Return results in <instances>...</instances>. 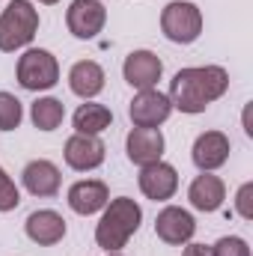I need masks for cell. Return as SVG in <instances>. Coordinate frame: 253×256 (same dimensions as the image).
<instances>
[{
	"label": "cell",
	"mask_w": 253,
	"mask_h": 256,
	"mask_svg": "<svg viewBox=\"0 0 253 256\" xmlns=\"http://www.w3.org/2000/svg\"><path fill=\"white\" fill-rule=\"evenodd\" d=\"M128 116H131L134 128H161L173 116V102L161 90H143L131 98Z\"/></svg>",
	"instance_id": "obj_6"
},
{
	"label": "cell",
	"mask_w": 253,
	"mask_h": 256,
	"mask_svg": "<svg viewBox=\"0 0 253 256\" xmlns=\"http://www.w3.org/2000/svg\"><path fill=\"white\" fill-rule=\"evenodd\" d=\"M104 68L96 63V60H80V63L72 66V72H68V90L74 92V96H80L84 102H90V98H96L102 90H104Z\"/></svg>",
	"instance_id": "obj_18"
},
{
	"label": "cell",
	"mask_w": 253,
	"mask_h": 256,
	"mask_svg": "<svg viewBox=\"0 0 253 256\" xmlns=\"http://www.w3.org/2000/svg\"><path fill=\"white\" fill-rule=\"evenodd\" d=\"M108 24V9L102 0H72L66 12V27L74 39H96Z\"/></svg>",
	"instance_id": "obj_8"
},
{
	"label": "cell",
	"mask_w": 253,
	"mask_h": 256,
	"mask_svg": "<svg viewBox=\"0 0 253 256\" xmlns=\"http://www.w3.org/2000/svg\"><path fill=\"white\" fill-rule=\"evenodd\" d=\"M230 152H232V143L224 131H202L194 140L190 158L200 167V173H214L230 161Z\"/></svg>",
	"instance_id": "obj_11"
},
{
	"label": "cell",
	"mask_w": 253,
	"mask_h": 256,
	"mask_svg": "<svg viewBox=\"0 0 253 256\" xmlns=\"http://www.w3.org/2000/svg\"><path fill=\"white\" fill-rule=\"evenodd\" d=\"M226 90H230V72L224 66H190V68H179L173 74L170 102H173V110L196 116L208 104L224 98Z\"/></svg>",
	"instance_id": "obj_1"
},
{
	"label": "cell",
	"mask_w": 253,
	"mask_h": 256,
	"mask_svg": "<svg viewBox=\"0 0 253 256\" xmlns=\"http://www.w3.org/2000/svg\"><path fill=\"white\" fill-rule=\"evenodd\" d=\"M108 256H122V254H108Z\"/></svg>",
	"instance_id": "obj_27"
},
{
	"label": "cell",
	"mask_w": 253,
	"mask_h": 256,
	"mask_svg": "<svg viewBox=\"0 0 253 256\" xmlns=\"http://www.w3.org/2000/svg\"><path fill=\"white\" fill-rule=\"evenodd\" d=\"M137 185H140V191H143L146 200H152V202H167V200H173L176 191H179V173H176L173 164L155 161V164L140 167Z\"/></svg>",
	"instance_id": "obj_9"
},
{
	"label": "cell",
	"mask_w": 253,
	"mask_h": 256,
	"mask_svg": "<svg viewBox=\"0 0 253 256\" xmlns=\"http://www.w3.org/2000/svg\"><path fill=\"white\" fill-rule=\"evenodd\" d=\"M236 212H238V218L253 220V182H244L238 188V194H236Z\"/></svg>",
	"instance_id": "obj_24"
},
{
	"label": "cell",
	"mask_w": 253,
	"mask_h": 256,
	"mask_svg": "<svg viewBox=\"0 0 253 256\" xmlns=\"http://www.w3.org/2000/svg\"><path fill=\"white\" fill-rule=\"evenodd\" d=\"M164 134L161 128H131L126 137V152L128 161L137 164V167H146V164H155L164 158Z\"/></svg>",
	"instance_id": "obj_13"
},
{
	"label": "cell",
	"mask_w": 253,
	"mask_h": 256,
	"mask_svg": "<svg viewBox=\"0 0 253 256\" xmlns=\"http://www.w3.org/2000/svg\"><path fill=\"white\" fill-rule=\"evenodd\" d=\"M74 134H102V131H108V128L114 126V114H110V108H104V104H96V102H84L78 110H74Z\"/></svg>",
	"instance_id": "obj_19"
},
{
	"label": "cell",
	"mask_w": 253,
	"mask_h": 256,
	"mask_svg": "<svg viewBox=\"0 0 253 256\" xmlns=\"http://www.w3.org/2000/svg\"><path fill=\"white\" fill-rule=\"evenodd\" d=\"M108 202H110V188L102 179H84V182H74L68 188V208L80 218L104 212Z\"/></svg>",
	"instance_id": "obj_14"
},
{
	"label": "cell",
	"mask_w": 253,
	"mask_h": 256,
	"mask_svg": "<svg viewBox=\"0 0 253 256\" xmlns=\"http://www.w3.org/2000/svg\"><path fill=\"white\" fill-rule=\"evenodd\" d=\"M143 224V208L131 196H116L104 206V214L96 226V244L108 254H120L131 242V236Z\"/></svg>",
	"instance_id": "obj_2"
},
{
	"label": "cell",
	"mask_w": 253,
	"mask_h": 256,
	"mask_svg": "<svg viewBox=\"0 0 253 256\" xmlns=\"http://www.w3.org/2000/svg\"><path fill=\"white\" fill-rule=\"evenodd\" d=\"M39 33V9L30 0H12L0 12V51L15 54L27 48Z\"/></svg>",
	"instance_id": "obj_3"
},
{
	"label": "cell",
	"mask_w": 253,
	"mask_h": 256,
	"mask_svg": "<svg viewBox=\"0 0 253 256\" xmlns=\"http://www.w3.org/2000/svg\"><path fill=\"white\" fill-rule=\"evenodd\" d=\"M21 206V194H18V185L6 176V170L0 167V212H15Z\"/></svg>",
	"instance_id": "obj_22"
},
{
	"label": "cell",
	"mask_w": 253,
	"mask_h": 256,
	"mask_svg": "<svg viewBox=\"0 0 253 256\" xmlns=\"http://www.w3.org/2000/svg\"><path fill=\"white\" fill-rule=\"evenodd\" d=\"M212 256H250V248H248V242L238 238V236H224V238L214 242Z\"/></svg>",
	"instance_id": "obj_23"
},
{
	"label": "cell",
	"mask_w": 253,
	"mask_h": 256,
	"mask_svg": "<svg viewBox=\"0 0 253 256\" xmlns=\"http://www.w3.org/2000/svg\"><path fill=\"white\" fill-rule=\"evenodd\" d=\"M24 179V188L33 194V196H57L60 185H63V176H60V167L48 158H36L24 167L21 173Z\"/></svg>",
	"instance_id": "obj_16"
},
{
	"label": "cell",
	"mask_w": 253,
	"mask_h": 256,
	"mask_svg": "<svg viewBox=\"0 0 253 256\" xmlns=\"http://www.w3.org/2000/svg\"><path fill=\"white\" fill-rule=\"evenodd\" d=\"M196 232V220L188 208H179V206H167L158 212L155 218V236L164 242V244H173V248H182L188 244Z\"/></svg>",
	"instance_id": "obj_10"
},
{
	"label": "cell",
	"mask_w": 253,
	"mask_h": 256,
	"mask_svg": "<svg viewBox=\"0 0 253 256\" xmlns=\"http://www.w3.org/2000/svg\"><path fill=\"white\" fill-rule=\"evenodd\" d=\"M182 256H212V248L196 244V242H188V244H185V250H182Z\"/></svg>",
	"instance_id": "obj_25"
},
{
	"label": "cell",
	"mask_w": 253,
	"mask_h": 256,
	"mask_svg": "<svg viewBox=\"0 0 253 256\" xmlns=\"http://www.w3.org/2000/svg\"><path fill=\"white\" fill-rule=\"evenodd\" d=\"M39 3H45V6H54V3H60V0H39Z\"/></svg>",
	"instance_id": "obj_26"
},
{
	"label": "cell",
	"mask_w": 253,
	"mask_h": 256,
	"mask_svg": "<svg viewBox=\"0 0 253 256\" xmlns=\"http://www.w3.org/2000/svg\"><path fill=\"white\" fill-rule=\"evenodd\" d=\"M30 120H33V126L39 131H57L66 120V104L60 98H54V96H42V98L33 102Z\"/></svg>",
	"instance_id": "obj_20"
},
{
	"label": "cell",
	"mask_w": 253,
	"mask_h": 256,
	"mask_svg": "<svg viewBox=\"0 0 253 256\" xmlns=\"http://www.w3.org/2000/svg\"><path fill=\"white\" fill-rule=\"evenodd\" d=\"M188 200H190V206H194L196 212L212 214V212H218V208L224 206V200H226V185H224L220 176L202 173V176H196V179L190 182Z\"/></svg>",
	"instance_id": "obj_17"
},
{
	"label": "cell",
	"mask_w": 253,
	"mask_h": 256,
	"mask_svg": "<svg viewBox=\"0 0 253 256\" xmlns=\"http://www.w3.org/2000/svg\"><path fill=\"white\" fill-rule=\"evenodd\" d=\"M161 74H164V63L152 51H131L126 57V63H122V78L128 80V86H134L137 92L155 90Z\"/></svg>",
	"instance_id": "obj_12"
},
{
	"label": "cell",
	"mask_w": 253,
	"mask_h": 256,
	"mask_svg": "<svg viewBox=\"0 0 253 256\" xmlns=\"http://www.w3.org/2000/svg\"><path fill=\"white\" fill-rule=\"evenodd\" d=\"M24 230H27V238L33 244H39V248H54V244H60L66 238V220H63V214L54 212V208L33 212L27 218Z\"/></svg>",
	"instance_id": "obj_15"
},
{
	"label": "cell",
	"mask_w": 253,
	"mask_h": 256,
	"mask_svg": "<svg viewBox=\"0 0 253 256\" xmlns=\"http://www.w3.org/2000/svg\"><path fill=\"white\" fill-rule=\"evenodd\" d=\"M24 120V104L12 92H0V131H15Z\"/></svg>",
	"instance_id": "obj_21"
},
{
	"label": "cell",
	"mask_w": 253,
	"mask_h": 256,
	"mask_svg": "<svg viewBox=\"0 0 253 256\" xmlns=\"http://www.w3.org/2000/svg\"><path fill=\"white\" fill-rule=\"evenodd\" d=\"M15 74L27 92H45V90H54L60 84V63L45 48H27L18 57Z\"/></svg>",
	"instance_id": "obj_4"
},
{
	"label": "cell",
	"mask_w": 253,
	"mask_h": 256,
	"mask_svg": "<svg viewBox=\"0 0 253 256\" xmlns=\"http://www.w3.org/2000/svg\"><path fill=\"white\" fill-rule=\"evenodd\" d=\"M63 158L66 164L78 173H90V170H98L108 158V146L102 137L96 134H72L63 146Z\"/></svg>",
	"instance_id": "obj_7"
},
{
	"label": "cell",
	"mask_w": 253,
	"mask_h": 256,
	"mask_svg": "<svg viewBox=\"0 0 253 256\" xmlns=\"http://www.w3.org/2000/svg\"><path fill=\"white\" fill-rule=\"evenodd\" d=\"M161 30L170 42L176 45H190L202 36V12L196 3L188 0H173L161 12Z\"/></svg>",
	"instance_id": "obj_5"
}]
</instances>
